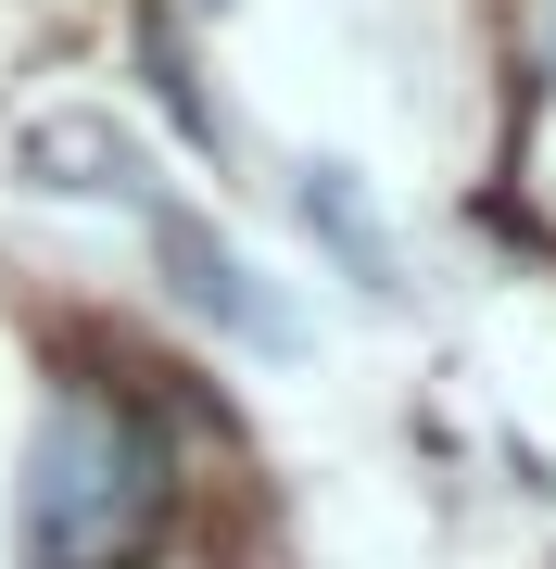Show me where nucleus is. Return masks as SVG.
Wrapping results in <instances>:
<instances>
[{
    "label": "nucleus",
    "mask_w": 556,
    "mask_h": 569,
    "mask_svg": "<svg viewBox=\"0 0 556 569\" xmlns=\"http://www.w3.org/2000/svg\"><path fill=\"white\" fill-rule=\"evenodd\" d=\"M13 519H26V569H152V545L178 519V456L152 430V406L114 380H63L39 406Z\"/></svg>",
    "instance_id": "nucleus-1"
},
{
    "label": "nucleus",
    "mask_w": 556,
    "mask_h": 569,
    "mask_svg": "<svg viewBox=\"0 0 556 569\" xmlns=\"http://www.w3.org/2000/svg\"><path fill=\"white\" fill-rule=\"evenodd\" d=\"M152 241H165V266H178V291H190V305H203V317L228 329V342H266V355L291 342V305H279V291H266V279H253L241 253L215 241L203 216H178V203H165V216H152Z\"/></svg>",
    "instance_id": "nucleus-2"
},
{
    "label": "nucleus",
    "mask_w": 556,
    "mask_h": 569,
    "mask_svg": "<svg viewBox=\"0 0 556 569\" xmlns=\"http://www.w3.org/2000/svg\"><path fill=\"white\" fill-rule=\"evenodd\" d=\"M26 164H39L51 190H77V203H127V216H165V190H152V164H140V140H114V127H89V114H51L39 140H26Z\"/></svg>",
    "instance_id": "nucleus-3"
},
{
    "label": "nucleus",
    "mask_w": 556,
    "mask_h": 569,
    "mask_svg": "<svg viewBox=\"0 0 556 569\" xmlns=\"http://www.w3.org/2000/svg\"><path fill=\"white\" fill-rule=\"evenodd\" d=\"M291 203H304V228L342 253V279H354V291H392V241H380L367 190H354V164H304V190H291Z\"/></svg>",
    "instance_id": "nucleus-4"
},
{
    "label": "nucleus",
    "mask_w": 556,
    "mask_h": 569,
    "mask_svg": "<svg viewBox=\"0 0 556 569\" xmlns=\"http://www.w3.org/2000/svg\"><path fill=\"white\" fill-rule=\"evenodd\" d=\"M152 77H165V114H178V127H190V140H203V152H215V140H228V127H215V102H203V89H190V63H178L165 39H152Z\"/></svg>",
    "instance_id": "nucleus-5"
}]
</instances>
